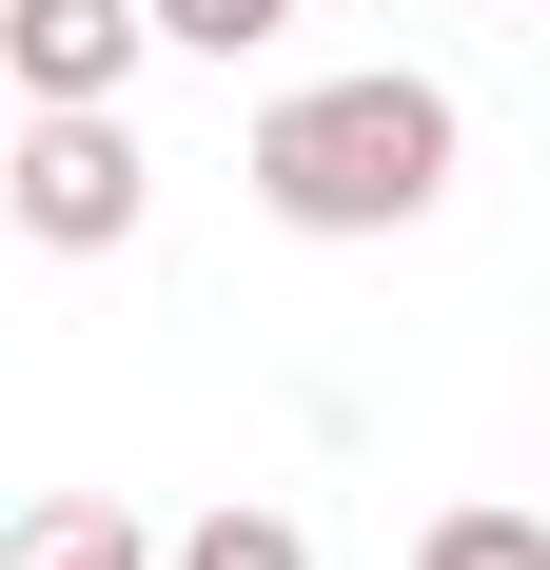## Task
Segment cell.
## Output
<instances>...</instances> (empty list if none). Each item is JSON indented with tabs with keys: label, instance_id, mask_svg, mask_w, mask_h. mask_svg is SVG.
Segmentation results:
<instances>
[{
	"label": "cell",
	"instance_id": "6da1fadb",
	"mask_svg": "<svg viewBox=\"0 0 550 570\" xmlns=\"http://www.w3.org/2000/svg\"><path fill=\"white\" fill-rule=\"evenodd\" d=\"M452 158H472V118H452V79H413V59H354V79H295V99L256 118V217L275 236H413L452 197Z\"/></svg>",
	"mask_w": 550,
	"mask_h": 570
},
{
	"label": "cell",
	"instance_id": "7a4b0ae2",
	"mask_svg": "<svg viewBox=\"0 0 550 570\" xmlns=\"http://www.w3.org/2000/svg\"><path fill=\"white\" fill-rule=\"evenodd\" d=\"M0 217L40 236V256H138V217H158L138 118H118V99H20V118H0Z\"/></svg>",
	"mask_w": 550,
	"mask_h": 570
},
{
	"label": "cell",
	"instance_id": "3957f363",
	"mask_svg": "<svg viewBox=\"0 0 550 570\" xmlns=\"http://www.w3.org/2000/svg\"><path fill=\"white\" fill-rule=\"evenodd\" d=\"M138 59V0H0V99H118Z\"/></svg>",
	"mask_w": 550,
	"mask_h": 570
},
{
	"label": "cell",
	"instance_id": "277c9868",
	"mask_svg": "<svg viewBox=\"0 0 550 570\" xmlns=\"http://www.w3.org/2000/svg\"><path fill=\"white\" fill-rule=\"evenodd\" d=\"M0 570H158V531L118 512V492H40V512H20V551Z\"/></svg>",
	"mask_w": 550,
	"mask_h": 570
},
{
	"label": "cell",
	"instance_id": "5b68a950",
	"mask_svg": "<svg viewBox=\"0 0 550 570\" xmlns=\"http://www.w3.org/2000/svg\"><path fill=\"white\" fill-rule=\"evenodd\" d=\"M158 570H315V531L236 492V512H197V531H158Z\"/></svg>",
	"mask_w": 550,
	"mask_h": 570
},
{
	"label": "cell",
	"instance_id": "8992f818",
	"mask_svg": "<svg viewBox=\"0 0 550 570\" xmlns=\"http://www.w3.org/2000/svg\"><path fill=\"white\" fill-rule=\"evenodd\" d=\"M413 570H550V531L472 492V512H433V531H413Z\"/></svg>",
	"mask_w": 550,
	"mask_h": 570
},
{
	"label": "cell",
	"instance_id": "52a82bcc",
	"mask_svg": "<svg viewBox=\"0 0 550 570\" xmlns=\"http://www.w3.org/2000/svg\"><path fill=\"white\" fill-rule=\"evenodd\" d=\"M295 0H138V40H177V59H256Z\"/></svg>",
	"mask_w": 550,
	"mask_h": 570
},
{
	"label": "cell",
	"instance_id": "ba28073f",
	"mask_svg": "<svg viewBox=\"0 0 550 570\" xmlns=\"http://www.w3.org/2000/svg\"><path fill=\"white\" fill-rule=\"evenodd\" d=\"M0 118H20V99H0Z\"/></svg>",
	"mask_w": 550,
	"mask_h": 570
}]
</instances>
